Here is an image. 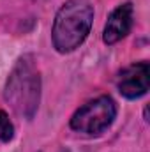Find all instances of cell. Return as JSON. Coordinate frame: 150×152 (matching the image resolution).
Segmentation results:
<instances>
[{
    "label": "cell",
    "mask_w": 150,
    "mask_h": 152,
    "mask_svg": "<svg viewBox=\"0 0 150 152\" xmlns=\"http://www.w3.org/2000/svg\"><path fill=\"white\" fill-rule=\"evenodd\" d=\"M12 136H14V126L9 120L7 113L0 110V142L7 143V142L12 140Z\"/></svg>",
    "instance_id": "8992f818"
},
{
    "label": "cell",
    "mask_w": 150,
    "mask_h": 152,
    "mask_svg": "<svg viewBox=\"0 0 150 152\" xmlns=\"http://www.w3.org/2000/svg\"><path fill=\"white\" fill-rule=\"evenodd\" d=\"M118 92L127 99H138L149 92L150 87V66L149 62H134L127 66L117 81Z\"/></svg>",
    "instance_id": "277c9868"
},
{
    "label": "cell",
    "mask_w": 150,
    "mask_h": 152,
    "mask_svg": "<svg viewBox=\"0 0 150 152\" xmlns=\"http://www.w3.org/2000/svg\"><path fill=\"white\" fill-rule=\"evenodd\" d=\"M133 14H134V9L131 2L120 4L115 11H111L103 30V41L106 44H115L122 41L133 28Z\"/></svg>",
    "instance_id": "5b68a950"
},
{
    "label": "cell",
    "mask_w": 150,
    "mask_h": 152,
    "mask_svg": "<svg viewBox=\"0 0 150 152\" xmlns=\"http://www.w3.org/2000/svg\"><path fill=\"white\" fill-rule=\"evenodd\" d=\"M94 21V7L87 0H67L57 12L51 41L58 53H71L88 37Z\"/></svg>",
    "instance_id": "7a4b0ae2"
},
{
    "label": "cell",
    "mask_w": 150,
    "mask_h": 152,
    "mask_svg": "<svg viewBox=\"0 0 150 152\" xmlns=\"http://www.w3.org/2000/svg\"><path fill=\"white\" fill-rule=\"evenodd\" d=\"M4 96L18 117L34 118L41 101V75L32 55H23L16 62L7 78Z\"/></svg>",
    "instance_id": "6da1fadb"
},
{
    "label": "cell",
    "mask_w": 150,
    "mask_h": 152,
    "mask_svg": "<svg viewBox=\"0 0 150 152\" xmlns=\"http://www.w3.org/2000/svg\"><path fill=\"white\" fill-rule=\"evenodd\" d=\"M117 117V104L110 96H99L81 108H78L71 117V129L81 134L97 136L104 133Z\"/></svg>",
    "instance_id": "3957f363"
}]
</instances>
